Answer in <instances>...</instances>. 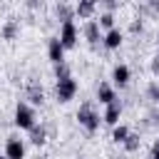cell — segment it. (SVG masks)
I'll list each match as a JSON object with an SVG mask.
<instances>
[{
  "label": "cell",
  "mask_w": 159,
  "mask_h": 159,
  "mask_svg": "<svg viewBox=\"0 0 159 159\" xmlns=\"http://www.w3.org/2000/svg\"><path fill=\"white\" fill-rule=\"evenodd\" d=\"M77 119H80V124H82L89 134H94V132L99 129V114H97V109H94L92 102H82V104H80Z\"/></svg>",
  "instance_id": "6da1fadb"
},
{
  "label": "cell",
  "mask_w": 159,
  "mask_h": 159,
  "mask_svg": "<svg viewBox=\"0 0 159 159\" xmlns=\"http://www.w3.org/2000/svg\"><path fill=\"white\" fill-rule=\"evenodd\" d=\"M12 122H15V127H20V129H27V132H30V129L37 124L32 104H27V102H17V104H15V117H12Z\"/></svg>",
  "instance_id": "7a4b0ae2"
},
{
  "label": "cell",
  "mask_w": 159,
  "mask_h": 159,
  "mask_svg": "<svg viewBox=\"0 0 159 159\" xmlns=\"http://www.w3.org/2000/svg\"><path fill=\"white\" fill-rule=\"evenodd\" d=\"M77 80L75 77H67V80H57V87H55V94L60 102H70L75 94H77Z\"/></svg>",
  "instance_id": "3957f363"
},
{
  "label": "cell",
  "mask_w": 159,
  "mask_h": 159,
  "mask_svg": "<svg viewBox=\"0 0 159 159\" xmlns=\"http://www.w3.org/2000/svg\"><path fill=\"white\" fill-rule=\"evenodd\" d=\"M60 42H62L65 50H70V47L77 45V27H75L72 20L70 22H62V27H60Z\"/></svg>",
  "instance_id": "277c9868"
},
{
  "label": "cell",
  "mask_w": 159,
  "mask_h": 159,
  "mask_svg": "<svg viewBox=\"0 0 159 159\" xmlns=\"http://www.w3.org/2000/svg\"><path fill=\"white\" fill-rule=\"evenodd\" d=\"M47 57L52 65H62L65 62V47L60 42V37H50L47 40Z\"/></svg>",
  "instance_id": "5b68a950"
},
{
  "label": "cell",
  "mask_w": 159,
  "mask_h": 159,
  "mask_svg": "<svg viewBox=\"0 0 159 159\" xmlns=\"http://www.w3.org/2000/svg\"><path fill=\"white\" fill-rule=\"evenodd\" d=\"M5 159H25V144L17 137H7L5 144Z\"/></svg>",
  "instance_id": "8992f818"
},
{
  "label": "cell",
  "mask_w": 159,
  "mask_h": 159,
  "mask_svg": "<svg viewBox=\"0 0 159 159\" xmlns=\"http://www.w3.org/2000/svg\"><path fill=\"white\" fill-rule=\"evenodd\" d=\"M119 117H122V102H119V99H114L112 104H107V109H104V117H102V119H104L109 127H117Z\"/></svg>",
  "instance_id": "52a82bcc"
},
{
  "label": "cell",
  "mask_w": 159,
  "mask_h": 159,
  "mask_svg": "<svg viewBox=\"0 0 159 159\" xmlns=\"http://www.w3.org/2000/svg\"><path fill=\"white\" fill-rule=\"evenodd\" d=\"M129 77H132V72H129L127 65H114V70H112V80H114L117 87H127V84H129Z\"/></svg>",
  "instance_id": "ba28073f"
},
{
  "label": "cell",
  "mask_w": 159,
  "mask_h": 159,
  "mask_svg": "<svg viewBox=\"0 0 159 159\" xmlns=\"http://www.w3.org/2000/svg\"><path fill=\"white\" fill-rule=\"evenodd\" d=\"M102 42H104V47H107V50H117V47L122 45V30H119V27L107 30V35L102 37Z\"/></svg>",
  "instance_id": "9c48e42d"
},
{
  "label": "cell",
  "mask_w": 159,
  "mask_h": 159,
  "mask_svg": "<svg viewBox=\"0 0 159 159\" xmlns=\"http://www.w3.org/2000/svg\"><path fill=\"white\" fill-rule=\"evenodd\" d=\"M27 99H30L32 104H42V102H45V89H42L40 82L32 80V82L27 84Z\"/></svg>",
  "instance_id": "30bf717a"
},
{
  "label": "cell",
  "mask_w": 159,
  "mask_h": 159,
  "mask_svg": "<svg viewBox=\"0 0 159 159\" xmlns=\"http://www.w3.org/2000/svg\"><path fill=\"white\" fill-rule=\"evenodd\" d=\"M97 99H99L102 104H112V102L117 99L114 87H112V84H107V82H99V87H97Z\"/></svg>",
  "instance_id": "8fae6325"
},
{
  "label": "cell",
  "mask_w": 159,
  "mask_h": 159,
  "mask_svg": "<svg viewBox=\"0 0 159 159\" xmlns=\"http://www.w3.org/2000/svg\"><path fill=\"white\" fill-rule=\"evenodd\" d=\"M84 37H87V42L94 47L99 40H102V35H99V25H97V20H87V25H84Z\"/></svg>",
  "instance_id": "7c38bea8"
},
{
  "label": "cell",
  "mask_w": 159,
  "mask_h": 159,
  "mask_svg": "<svg viewBox=\"0 0 159 159\" xmlns=\"http://www.w3.org/2000/svg\"><path fill=\"white\" fill-rule=\"evenodd\" d=\"M94 10H97V2L94 0H80L75 5V15H80V17H92Z\"/></svg>",
  "instance_id": "4fadbf2b"
},
{
  "label": "cell",
  "mask_w": 159,
  "mask_h": 159,
  "mask_svg": "<svg viewBox=\"0 0 159 159\" xmlns=\"http://www.w3.org/2000/svg\"><path fill=\"white\" fill-rule=\"evenodd\" d=\"M30 142H32L35 147H42V144L47 142V127H45V124H35V127L30 129Z\"/></svg>",
  "instance_id": "5bb4252c"
},
{
  "label": "cell",
  "mask_w": 159,
  "mask_h": 159,
  "mask_svg": "<svg viewBox=\"0 0 159 159\" xmlns=\"http://www.w3.org/2000/svg\"><path fill=\"white\" fill-rule=\"evenodd\" d=\"M55 12H57V17H60L62 22H70V20L75 17V5H70V2H57V5H55Z\"/></svg>",
  "instance_id": "9a60e30c"
},
{
  "label": "cell",
  "mask_w": 159,
  "mask_h": 159,
  "mask_svg": "<svg viewBox=\"0 0 159 159\" xmlns=\"http://www.w3.org/2000/svg\"><path fill=\"white\" fill-rule=\"evenodd\" d=\"M15 35H17V20L10 17V20L2 25V37H5V40H15Z\"/></svg>",
  "instance_id": "2e32d148"
},
{
  "label": "cell",
  "mask_w": 159,
  "mask_h": 159,
  "mask_svg": "<svg viewBox=\"0 0 159 159\" xmlns=\"http://www.w3.org/2000/svg\"><path fill=\"white\" fill-rule=\"evenodd\" d=\"M129 137V127H124V124H117L114 129H112V142H117V144H124V139Z\"/></svg>",
  "instance_id": "e0dca14e"
},
{
  "label": "cell",
  "mask_w": 159,
  "mask_h": 159,
  "mask_svg": "<svg viewBox=\"0 0 159 159\" xmlns=\"http://www.w3.org/2000/svg\"><path fill=\"white\" fill-rule=\"evenodd\" d=\"M139 144H142V137H139V134H134V132H129V137L124 139V149H127V152H137V149H139Z\"/></svg>",
  "instance_id": "ac0fdd59"
},
{
  "label": "cell",
  "mask_w": 159,
  "mask_h": 159,
  "mask_svg": "<svg viewBox=\"0 0 159 159\" xmlns=\"http://www.w3.org/2000/svg\"><path fill=\"white\" fill-rule=\"evenodd\" d=\"M55 77H57V80H67V77H72V70H70V65H67V62H62V65H55Z\"/></svg>",
  "instance_id": "d6986e66"
},
{
  "label": "cell",
  "mask_w": 159,
  "mask_h": 159,
  "mask_svg": "<svg viewBox=\"0 0 159 159\" xmlns=\"http://www.w3.org/2000/svg\"><path fill=\"white\" fill-rule=\"evenodd\" d=\"M97 25H99V27L112 30V27H114V15H112V12H102V15H99V20H97Z\"/></svg>",
  "instance_id": "ffe728a7"
},
{
  "label": "cell",
  "mask_w": 159,
  "mask_h": 159,
  "mask_svg": "<svg viewBox=\"0 0 159 159\" xmlns=\"http://www.w3.org/2000/svg\"><path fill=\"white\" fill-rule=\"evenodd\" d=\"M147 94L152 97V102H157V104H159V82H152V84L147 87Z\"/></svg>",
  "instance_id": "44dd1931"
},
{
  "label": "cell",
  "mask_w": 159,
  "mask_h": 159,
  "mask_svg": "<svg viewBox=\"0 0 159 159\" xmlns=\"http://www.w3.org/2000/svg\"><path fill=\"white\" fill-rule=\"evenodd\" d=\"M142 10H144V12H152V15H159V0H149Z\"/></svg>",
  "instance_id": "7402d4cb"
},
{
  "label": "cell",
  "mask_w": 159,
  "mask_h": 159,
  "mask_svg": "<svg viewBox=\"0 0 159 159\" xmlns=\"http://www.w3.org/2000/svg\"><path fill=\"white\" fill-rule=\"evenodd\" d=\"M142 30H144V22H142L139 17H137V20H132V25H129V32H132V35H137V32H142Z\"/></svg>",
  "instance_id": "603a6c76"
},
{
  "label": "cell",
  "mask_w": 159,
  "mask_h": 159,
  "mask_svg": "<svg viewBox=\"0 0 159 159\" xmlns=\"http://www.w3.org/2000/svg\"><path fill=\"white\" fill-rule=\"evenodd\" d=\"M149 70H152V75H154V77H159V52L152 57V65H149Z\"/></svg>",
  "instance_id": "cb8c5ba5"
},
{
  "label": "cell",
  "mask_w": 159,
  "mask_h": 159,
  "mask_svg": "<svg viewBox=\"0 0 159 159\" xmlns=\"http://www.w3.org/2000/svg\"><path fill=\"white\" fill-rule=\"evenodd\" d=\"M117 5H119L117 0H102V7H104V12H112Z\"/></svg>",
  "instance_id": "d4e9b609"
},
{
  "label": "cell",
  "mask_w": 159,
  "mask_h": 159,
  "mask_svg": "<svg viewBox=\"0 0 159 159\" xmlns=\"http://www.w3.org/2000/svg\"><path fill=\"white\" fill-rule=\"evenodd\" d=\"M149 159H159V139L152 144V152H149Z\"/></svg>",
  "instance_id": "484cf974"
},
{
  "label": "cell",
  "mask_w": 159,
  "mask_h": 159,
  "mask_svg": "<svg viewBox=\"0 0 159 159\" xmlns=\"http://www.w3.org/2000/svg\"><path fill=\"white\" fill-rule=\"evenodd\" d=\"M157 52H159V32H157Z\"/></svg>",
  "instance_id": "4316f807"
},
{
  "label": "cell",
  "mask_w": 159,
  "mask_h": 159,
  "mask_svg": "<svg viewBox=\"0 0 159 159\" xmlns=\"http://www.w3.org/2000/svg\"><path fill=\"white\" fill-rule=\"evenodd\" d=\"M0 159H2V157H0Z\"/></svg>",
  "instance_id": "83f0119b"
}]
</instances>
